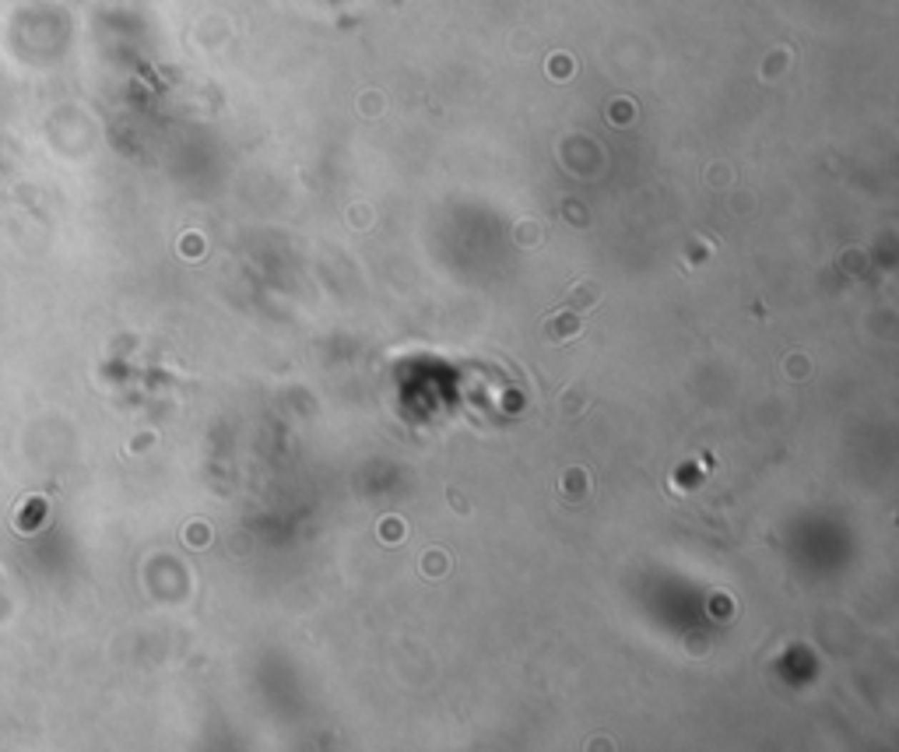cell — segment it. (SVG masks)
Returning a JSON list of instances; mask_svg holds the SVG:
<instances>
[{
    "instance_id": "6da1fadb",
    "label": "cell",
    "mask_w": 899,
    "mask_h": 752,
    "mask_svg": "<svg viewBox=\"0 0 899 752\" xmlns=\"http://www.w3.org/2000/svg\"><path fill=\"white\" fill-rule=\"evenodd\" d=\"M601 299V289H597V282H580L576 289H572V295H570V302L576 306V310H583V306H594Z\"/></svg>"
}]
</instances>
